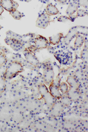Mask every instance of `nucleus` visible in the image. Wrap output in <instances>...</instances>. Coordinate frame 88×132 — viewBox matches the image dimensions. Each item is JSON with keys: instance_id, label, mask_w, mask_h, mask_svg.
<instances>
[{"instance_id": "nucleus-1", "label": "nucleus", "mask_w": 88, "mask_h": 132, "mask_svg": "<svg viewBox=\"0 0 88 132\" xmlns=\"http://www.w3.org/2000/svg\"><path fill=\"white\" fill-rule=\"evenodd\" d=\"M23 67L20 62L13 61L7 66L3 78L5 79H12L23 71Z\"/></svg>"}, {"instance_id": "nucleus-2", "label": "nucleus", "mask_w": 88, "mask_h": 132, "mask_svg": "<svg viewBox=\"0 0 88 132\" xmlns=\"http://www.w3.org/2000/svg\"><path fill=\"white\" fill-rule=\"evenodd\" d=\"M79 34L87 36L88 27L86 26H78L71 27L69 30L67 35L63 37V42L66 45H68L71 41Z\"/></svg>"}, {"instance_id": "nucleus-3", "label": "nucleus", "mask_w": 88, "mask_h": 132, "mask_svg": "<svg viewBox=\"0 0 88 132\" xmlns=\"http://www.w3.org/2000/svg\"><path fill=\"white\" fill-rule=\"evenodd\" d=\"M5 43L11 47L12 50L15 51H21L24 50L25 47L23 44L17 39L11 38L7 36L5 39Z\"/></svg>"}, {"instance_id": "nucleus-4", "label": "nucleus", "mask_w": 88, "mask_h": 132, "mask_svg": "<svg viewBox=\"0 0 88 132\" xmlns=\"http://www.w3.org/2000/svg\"><path fill=\"white\" fill-rule=\"evenodd\" d=\"M54 56L59 63L63 65L67 64L72 60V56L70 53L61 50L56 52L54 53Z\"/></svg>"}, {"instance_id": "nucleus-5", "label": "nucleus", "mask_w": 88, "mask_h": 132, "mask_svg": "<svg viewBox=\"0 0 88 132\" xmlns=\"http://www.w3.org/2000/svg\"><path fill=\"white\" fill-rule=\"evenodd\" d=\"M50 22V16L47 13H43L38 15L36 22V26L40 28L45 29Z\"/></svg>"}, {"instance_id": "nucleus-6", "label": "nucleus", "mask_w": 88, "mask_h": 132, "mask_svg": "<svg viewBox=\"0 0 88 132\" xmlns=\"http://www.w3.org/2000/svg\"><path fill=\"white\" fill-rule=\"evenodd\" d=\"M22 53L25 56L26 60L29 63L37 68L40 67V63L37 57L34 55L32 52L29 51V50L27 48H25L23 51Z\"/></svg>"}, {"instance_id": "nucleus-7", "label": "nucleus", "mask_w": 88, "mask_h": 132, "mask_svg": "<svg viewBox=\"0 0 88 132\" xmlns=\"http://www.w3.org/2000/svg\"><path fill=\"white\" fill-rule=\"evenodd\" d=\"M34 44L36 50L47 48L49 43L46 38L41 35H37L35 38Z\"/></svg>"}, {"instance_id": "nucleus-8", "label": "nucleus", "mask_w": 88, "mask_h": 132, "mask_svg": "<svg viewBox=\"0 0 88 132\" xmlns=\"http://www.w3.org/2000/svg\"><path fill=\"white\" fill-rule=\"evenodd\" d=\"M44 81L47 86H49L54 81V72L52 68H47L44 71Z\"/></svg>"}, {"instance_id": "nucleus-9", "label": "nucleus", "mask_w": 88, "mask_h": 132, "mask_svg": "<svg viewBox=\"0 0 88 132\" xmlns=\"http://www.w3.org/2000/svg\"><path fill=\"white\" fill-rule=\"evenodd\" d=\"M35 34L34 33H29L26 35H22L21 36L20 42L22 43L24 46H27L26 48H28L32 45L31 44L34 43L35 38Z\"/></svg>"}, {"instance_id": "nucleus-10", "label": "nucleus", "mask_w": 88, "mask_h": 132, "mask_svg": "<svg viewBox=\"0 0 88 132\" xmlns=\"http://www.w3.org/2000/svg\"><path fill=\"white\" fill-rule=\"evenodd\" d=\"M1 4L3 9L8 12L17 9L19 4L13 0H2Z\"/></svg>"}, {"instance_id": "nucleus-11", "label": "nucleus", "mask_w": 88, "mask_h": 132, "mask_svg": "<svg viewBox=\"0 0 88 132\" xmlns=\"http://www.w3.org/2000/svg\"><path fill=\"white\" fill-rule=\"evenodd\" d=\"M63 105L60 101H56L51 107V114L55 117L60 115L63 109Z\"/></svg>"}, {"instance_id": "nucleus-12", "label": "nucleus", "mask_w": 88, "mask_h": 132, "mask_svg": "<svg viewBox=\"0 0 88 132\" xmlns=\"http://www.w3.org/2000/svg\"><path fill=\"white\" fill-rule=\"evenodd\" d=\"M50 93L56 99L60 100L62 96L61 93L59 91V86H57L52 82L49 86Z\"/></svg>"}, {"instance_id": "nucleus-13", "label": "nucleus", "mask_w": 88, "mask_h": 132, "mask_svg": "<svg viewBox=\"0 0 88 132\" xmlns=\"http://www.w3.org/2000/svg\"><path fill=\"white\" fill-rule=\"evenodd\" d=\"M42 96L44 100L45 103L49 107H52L57 101V99L54 96H52L50 92L48 91Z\"/></svg>"}, {"instance_id": "nucleus-14", "label": "nucleus", "mask_w": 88, "mask_h": 132, "mask_svg": "<svg viewBox=\"0 0 88 132\" xmlns=\"http://www.w3.org/2000/svg\"><path fill=\"white\" fill-rule=\"evenodd\" d=\"M67 82L70 86L71 88L76 90H78L80 83L77 78L72 76H69L67 77Z\"/></svg>"}, {"instance_id": "nucleus-15", "label": "nucleus", "mask_w": 88, "mask_h": 132, "mask_svg": "<svg viewBox=\"0 0 88 132\" xmlns=\"http://www.w3.org/2000/svg\"><path fill=\"white\" fill-rule=\"evenodd\" d=\"M63 37V33H58L57 35L49 37V42L52 45H56L59 43L61 39Z\"/></svg>"}, {"instance_id": "nucleus-16", "label": "nucleus", "mask_w": 88, "mask_h": 132, "mask_svg": "<svg viewBox=\"0 0 88 132\" xmlns=\"http://www.w3.org/2000/svg\"><path fill=\"white\" fill-rule=\"evenodd\" d=\"M79 8V6L76 2H73L70 3L68 7L66 10V14L69 16L73 15L78 10V8Z\"/></svg>"}, {"instance_id": "nucleus-17", "label": "nucleus", "mask_w": 88, "mask_h": 132, "mask_svg": "<svg viewBox=\"0 0 88 132\" xmlns=\"http://www.w3.org/2000/svg\"><path fill=\"white\" fill-rule=\"evenodd\" d=\"M66 94L71 101H76L79 97V94L78 92V90H75L72 88L68 89Z\"/></svg>"}, {"instance_id": "nucleus-18", "label": "nucleus", "mask_w": 88, "mask_h": 132, "mask_svg": "<svg viewBox=\"0 0 88 132\" xmlns=\"http://www.w3.org/2000/svg\"><path fill=\"white\" fill-rule=\"evenodd\" d=\"M46 12L49 15H55L59 13V11L54 5L48 4L46 6Z\"/></svg>"}, {"instance_id": "nucleus-19", "label": "nucleus", "mask_w": 88, "mask_h": 132, "mask_svg": "<svg viewBox=\"0 0 88 132\" xmlns=\"http://www.w3.org/2000/svg\"><path fill=\"white\" fill-rule=\"evenodd\" d=\"M85 38L84 36L79 34L76 37V39L74 43V46L76 48H79L82 46L83 44L85 42Z\"/></svg>"}, {"instance_id": "nucleus-20", "label": "nucleus", "mask_w": 88, "mask_h": 132, "mask_svg": "<svg viewBox=\"0 0 88 132\" xmlns=\"http://www.w3.org/2000/svg\"><path fill=\"white\" fill-rule=\"evenodd\" d=\"M9 12L11 15L15 20H20L23 16V14L17 10V9L12 11Z\"/></svg>"}, {"instance_id": "nucleus-21", "label": "nucleus", "mask_w": 88, "mask_h": 132, "mask_svg": "<svg viewBox=\"0 0 88 132\" xmlns=\"http://www.w3.org/2000/svg\"><path fill=\"white\" fill-rule=\"evenodd\" d=\"M81 58L82 61L86 63H88V48L84 47L81 53Z\"/></svg>"}, {"instance_id": "nucleus-22", "label": "nucleus", "mask_w": 88, "mask_h": 132, "mask_svg": "<svg viewBox=\"0 0 88 132\" xmlns=\"http://www.w3.org/2000/svg\"><path fill=\"white\" fill-rule=\"evenodd\" d=\"M6 35L7 37H9L11 38L17 39L18 40L20 41L21 36H22L21 35L17 34V33H15V32H14L12 31L11 30H9V31L6 32Z\"/></svg>"}, {"instance_id": "nucleus-23", "label": "nucleus", "mask_w": 88, "mask_h": 132, "mask_svg": "<svg viewBox=\"0 0 88 132\" xmlns=\"http://www.w3.org/2000/svg\"><path fill=\"white\" fill-rule=\"evenodd\" d=\"M60 100V102H61V104H62L63 105L69 106L71 104V101L69 98L66 95L63 96H62Z\"/></svg>"}, {"instance_id": "nucleus-24", "label": "nucleus", "mask_w": 88, "mask_h": 132, "mask_svg": "<svg viewBox=\"0 0 88 132\" xmlns=\"http://www.w3.org/2000/svg\"><path fill=\"white\" fill-rule=\"evenodd\" d=\"M59 89L63 94H66L68 90V87L67 84L64 82H62L59 86Z\"/></svg>"}, {"instance_id": "nucleus-25", "label": "nucleus", "mask_w": 88, "mask_h": 132, "mask_svg": "<svg viewBox=\"0 0 88 132\" xmlns=\"http://www.w3.org/2000/svg\"><path fill=\"white\" fill-rule=\"evenodd\" d=\"M76 2L79 7L80 6H82L86 9H88V0H77Z\"/></svg>"}, {"instance_id": "nucleus-26", "label": "nucleus", "mask_w": 88, "mask_h": 132, "mask_svg": "<svg viewBox=\"0 0 88 132\" xmlns=\"http://www.w3.org/2000/svg\"><path fill=\"white\" fill-rule=\"evenodd\" d=\"M38 91L40 94L42 96L45 94V93H46L47 92H48L49 90L46 86H45V84H43L39 86L38 88Z\"/></svg>"}, {"instance_id": "nucleus-27", "label": "nucleus", "mask_w": 88, "mask_h": 132, "mask_svg": "<svg viewBox=\"0 0 88 132\" xmlns=\"http://www.w3.org/2000/svg\"><path fill=\"white\" fill-rule=\"evenodd\" d=\"M5 89V78L0 76V93H3Z\"/></svg>"}, {"instance_id": "nucleus-28", "label": "nucleus", "mask_w": 88, "mask_h": 132, "mask_svg": "<svg viewBox=\"0 0 88 132\" xmlns=\"http://www.w3.org/2000/svg\"><path fill=\"white\" fill-rule=\"evenodd\" d=\"M7 62L6 56L4 53L0 52V66L4 65Z\"/></svg>"}, {"instance_id": "nucleus-29", "label": "nucleus", "mask_w": 88, "mask_h": 132, "mask_svg": "<svg viewBox=\"0 0 88 132\" xmlns=\"http://www.w3.org/2000/svg\"><path fill=\"white\" fill-rule=\"evenodd\" d=\"M77 11V15L76 16L77 17L85 16L88 14V11L83 9H78Z\"/></svg>"}, {"instance_id": "nucleus-30", "label": "nucleus", "mask_w": 88, "mask_h": 132, "mask_svg": "<svg viewBox=\"0 0 88 132\" xmlns=\"http://www.w3.org/2000/svg\"><path fill=\"white\" fill-rule=\"evenodd\" d=\"M69 20L71 21L70 18L67 16H65V15H61L57 19V21L60 22H63V23H65Z\"/></svg>"}, {"instance_id": "nucleus-31", "label": "nucleus", "mask_w": 88, "mask_h": 132, "mask_svg": "<svg viewBox=\"0 0 88 132\" xmlns=\"http://www.w3.org/2000/svg\"><path fill=\"white\" fill-rule=\"evenodd\" d=\"M54 1L56 2H59L62 4H66V3H67V1H68V0H54Z\"/></svg>"}, {"instance_id": "nucleus-32", "label": "nucleus", "mask_w": 88, "mask_h": 132, "mask_svg": "<svg viewBox=\"0 0 88 132\" xmlns=\"http://www.w3.org/2000/svg\"><path fill=\"white\" fill-rule=\"evenodd\" d=\"M1 1H2V0H0V15H1L4 12V9H3L2 4H1Z\"/></svg>"}, {"instance_id": "nucleus-33", "label": "nucleus", "mask_w": 88, "mask_h": 132, "mask_svg": "<svg viewBox=\"0 0 88 132\" xmlns=\"http://www.w3.org/2000/svg\"><path fill=\"white\" fill-rule=\"evenodd\" d=\"M76 1L77 0H69L68 3L70 4V3H73V2H76Z\"/></svg>"}, {"instance_id": "nucleus-34", "label": "nucleus", "mask_w": 88, "mask_h": 132, "mask_svg": "<svg viewBox=\"0 0 88 132\" xmlns=\"http://www.w3.org/2000/svg\"><path fill=\"white\" fill-rule=\"evenodd\" d=\"M19 1L21 2H29L30 1H31V0H19Z\"/></svg>"}, {"instance_id": "nucleus-35", "label": "nucleus", "mask_w": 88, "mask_h": 132, "mask_svg": "<svg viewBox=\"0 0 88 132\" xmlns=\"http://www.w3.org/2000/svg\"><path fill=\"white\" fill-rule=\"evenodd\" d=\"M2 28H3V27H2V26L0 25V30H1V29H2Z\"/></svg>"}, {"instance_id": "nucleus-36", "label": "nucleus", "mask_w": 88, "mask_h": 132, "mask_svg": "<svg viewBox=\"0 0 88 132\" xmlns=\"http://www.w3.org/2000/svg\"><path fill=\"white\" fill-rule=\"evenodd\" d=\"M0 36H1V35H0Z\"/></svg>"}]
</instances>
